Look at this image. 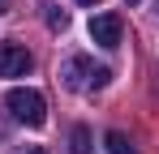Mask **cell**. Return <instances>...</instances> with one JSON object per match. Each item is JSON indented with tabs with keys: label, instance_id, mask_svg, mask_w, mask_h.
I'll list each match as a JSON object with an SVG mask.
<instances>
[{
	"label": "cell",
	"instance_id": "obj_10",
	"mask_svg": "<svg viewBox=\"0 0 159 154\" xmlns=\"http://www.w3.org/2000/svg\"><path fill=\"white\" fill-rule=\"evenodd\" d=\"M78 4H99V0H78Z\"/></svg>",
	"mask_w": 159,
	"mask_h": 154
},
{
	"label": "cell",
	"instance_id": "obj_7",
	"mask_svg": "<svg viewBox=\"0 0 159 154\" xmlns=\"http://www.w3.org/2000/svg\"><path fill=\"white\" fill-rule=\"evenodd\" d=\"M65 22H69L65 13H48V26H52V30H65Z\"/></svg>",
	"mask_w": 159,
	"mask_h": 154
},
{
	"label": "cell",
	"instance_id": "obj_5",
	"mask_svg": "<svg viewBox=\"0 0 159 154\" xmlns=\"http://www.w3.org/2000/svg\"><path fill=\"white\" fill-rule=\"evenodd\" d=\"M103 146H107V154H138V146L129 141V133H120V128H112V133H107Z\"/></svg>",
	"mask_w": 159,
	"mask_h": 154
},
{
	"label": "cell",
	"instance_id": "obj_11",
	"mask_svg": "<svg viewBox=\"0 0 159 154\" xmlns=\"http://www.w3.org/2000/svg\"><path fill=\"white\" fill-rule=\"evenodd\" d=\"M129 4H138V0H129Z\"/></svg>",
	"mask_w": 159,
	"mask_h": 154
},
{
	"label": "cell",
	"instance_id": "obj_2",
	"mask_svg": "<svg viewBox=\"0 0 159 154\" xmlns=\"http://www.w3.org/2000/svg\"><path fill=\"white\" fill-rule=\"evenodd\" d=\"M4 107L13 111V120H22V124H30V128H43V124H48V99H43L39 90H30V86L9 90Z\"/></svg>",
	"mask_w": 159,
	"mask_h": 154
},
{
	"label": "cell",
	"instance_id": "obj_8",
	"mask_svg": "<svg viewBox=\"0 0 159 154\" xmlns=\"http://www.w3.org/2000/svg\"><path fill=\"white\" fill-rule=\"evenodd\" d=\"M13 154H48V150H43V146H17Z\"/></svg>",
	"mask_w": 159,
	"mask_h": 154
},
{
	"label": "cell",
	"instance_id": "obj_1",
	"mask_svg": "<svg viewBox=\"0 0 159 154\" xmlns=\"http://www.w3.org/2000/svg\"><path fill=\"white\" fill-rule=\"evenodd\" d=\"M60 81H65L69 90L86 94V90H103L107 81H112V69H107V64H95V60L82 56V51H73V56H65V64H60Z\"/></svg>",
	"mask_w": 159,
	"mask_h": 154
},
{
	"label": "cell",
	"instance_id": "obj_9",
	"mask_svg": "<svg viewBox=\"0 0 159 154\" xmlns=\"http://www.w3.org/2000/svg\"><path fill=\"white\" fill-rule=\"evenodd\" d=\"M9 4H13V0H0V13H9Z\"/></svg>",
	"mask_w": 159,
	"mask_h": 154
},
{
	"label": "cell",
	"instance_id": "obj_3",
	"mask_svg": "<svg viewBox=\"0 0 159 154\" xmlns=\"http://www.w3.org/2000/svg\"><path fill=\"white\" fill-rule=\"evenodd\" d=\"M120 30H125V26H120V17H116V13H99V17H90V39H95V43H99V47H120Z\"/></svg>",
	"mask_w": 159,
	"mask_h": 154
},
{
	"label": "cell",
	"instance_id": "obj_6",
	"mask_svg": "<svg viewBox=\"0 0 159 154\" xmlns=\"http://www.w3.org/2000/svg\"><path fill=\"white\" fill-rule=\"evenodd\" d=\"M95 146H90V128L86 124H73V133H69V154H90Z\"/></svg>",
	"mask_w": 159,
	"mask_h": 154
},
{
	"label": "cell",
	"instance_id": "obj_4",
	"mask_svg": "<svg viewBox=\"0 0 159 154\" xmlns=\"http://www.w3.org/2000/svg\"><path fill=\"white\" fill-rule=\"evenodd\" d=\"M30 69V51L22 43H0V77H22Z\"/></svg>",
	"mask_w": 159,
	"mask_h": 154
}]
</instances>
